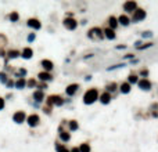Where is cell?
Masks as SVG:
<instances>
[{
  "label": "cell",
  "instance_id": "cell-20",
  "mask_svg": "<svg viewBox=\"0 0 158 152\" xmlns=\"http://www.w3.org/2000/svg\"><path fill=\"white\" fill-rule=\"evenodd\" d=\"M130 91V84L128 83V82H125V83L121 84V93H123V94H128Z\"/></svg>",
  "mask_w": 158,
  "mask_h": 152
},
{
  "label": "cell",
  "instance_id": "cell-37",
  "mask_svg": "<svg viewBox=\"0 0 158 152\" xmlns=\"http://www.w3.org/2000/svg\"><path fill=\"white\" fill-rule=\"evenodd\" d=\"M33 40H35V33H31L28 36V42H33Z\"/></svg>",
  "mask_w": 158,
  "mask_h": 152
},
{
  "label": "cell",
  "instance_id": "cell-17",
  "mask_svg": "<svg viewBox=\"0 0 158 152\" xmlns=\"http://www.w3.org/2000/svg\"><path fill=\"white\" fill-rule=\"evenodd\" d=\"M100 101H101V104H108V102L111 101V94L110 93H107V91L103 93V94L100 95Z\"/></svg>",
  "mask_w": 158,
  "mask_h": 152
},
{
  "label": "cell",
  "instance_id": "cell-40",
  "mask_svg": "<svg viewBox=\"0 0 158 152\" xmlns=\"http://www.w3.org/2000/svg\"><path fill=\"white\" fill-rule=\"evenodd\" d=\"M140 75H142L143 78H146V76L148 75V71H146V69H144V71H142V72H140Z\"/></svg>",
  "mask_w": 158,
  "mask_h": 152
},
{
  "label": "cell",
  "instance_id": "cell-13",
  "mask_svg": "<svg viewBox=\"0 0 158 152\" xmlns=\"http://www.w3.org/2000/svg\"><path fill=\"white\" fill-rule=\"evenodd\" d=\"M21 55H22V58H25V60H29V58H32V55H33V51H32V48L26 47V48H24V50H22Z\"/></svg>",
  "mask_w": 158,
  "mask_h": 152
},
{
  "label": "cell",
  "instance_id": "cell-29",
  "mask_svg": "<svg viewBox=\"0 0 158 152\" xmlns=\"http://www.w3.org/2000/svg\"><path fill=\"white\" fill-rule=\"evenodd\" d=\"M107 90H108V91H115L116 90V83H110L108 86H107ZM108 91H107V93H108Z\"/></svg>",
  "mask_w": 158,
  "mask_h": 152
},
{
  "label": "cell",
  "instance_id": "cell-18",
  "mask_svg": "<svg viewBox=\"0 0 158 152\" xmlns=\"http://www.w3.org/2000/svg\"><path fill=\"white\" fill-rule=\"evenodd\" d=\"M33 98H35V101H37V102L43 101V98H44V94H43V91H40V90L35 91V93H33Z\"/></svg>",
  "mask_w": 158,
  "mask_h": 152
},
{
  "label": "cell",
  "instance_id": "cell-36",
  "mask_svg": "<svg viewBox=\"0 0 158 152\" xmlns=\"http://www.w3.org/2000/svg\"><path fill=\"white\" fill-rule=\"evenodd\" d=\"M4 44H6V37L0 35V46H4Z\"/></svg>",
  "mask_w": 158,
  "mask_h": 152
},
{
  "label": "cell",
  "instance_id": "cell-3",
  "mask_svg": "<svg viewBox=\"0 0 158 152\" xmlns=\"http://www.w3.org/2000/svg\"><path fill=\"white\" fill-rule=\"evenodd\" d=\"M64 104V100L60 97V95H50L47 98V106H53V105H56V106H61Z\"/></svg>",
  "mask_w": 158,
  "mask_h": 152
},
{
  "label": "cell",
  "instance_id": "cell-33",
  "mask_svg": "<svg viewBox=\"0 0 158 152\" xmlns=\"http://www.w3.org/2000/svg\"><path fill=\"white\" fill-rule=\"evenodd\" d=\"M122 67H125V64H118V65H112V67H110V68H108V71H112V69H115V68H122Z\"/></svg>",
  "mask_w": 158,
  "mask_h": 152
},
{
  "label": "cell",
  "instance_id": "cell-1",
  "mask_svg": "<svg viewBox=\"0 0 158 152\" xmlns=\"http://www.w3.org/2000/svg\"><path fill=\"white\" fill-rule=\"evenodd\" d=\"M97 100H99V91H97V89H89L83 95V102L86 105L93 104Z\"/></svg>",
  "mask_w": 158,
  "mask_h": 152
},
{
  "label": "cell",
  "instance_id": "cell-15",
  "mask_svg": "<svg viewBox=\"0 0 158 152\" xmlns=\"http://www.w3.org/2000/svg\"><path fill=\"white\" fill-rule=\"evenodd\" d=\"M37 78L40 79V80H43V82H49V80L53 79V76L49 72H40V74L37 75Z\"/></svg>",
  "mask_w": 158,
  "mask_h": 152
},
{
  "label": "cell",
  "instance_id": "cell-9",
  "mask_svg": "<svg viewBox=\"0 0 158 152\" xmlns=\"http://www.w3.org/2000/svg\"><path fill=\"white\" fill-rule=\"evenodd\" d=\"M26 24H28V26H29V28H32V29H40V28H42V24H40V21H39V20H36V18H31V20H28V22H26Z\"/></svg>",
  "mask_w": 158,
  "mask_h": 152
},
{
  "label": "cell",
  "instance_id": "cell-11",
  "mask_svg": "<svg viewBox=\"0 0 158 152\" xmlns=\"http://www.w3.org/2000/svg\"><path fill=\"white\" fill-rule=\"evenodd\" d=\"M103 35H104V37H107V39H110V40H114L115 39V32L112 31V29H110V28H105L104 31H103Z\"/></svg>",
  "mask_w": 158,
  "mask_h": 152
},
{
  "label": "cell",
  "instance_id": "cell-14",
  "mask_svg": "<svg viewBox=\"0 0 158 152\" xmlns=\"http://www.w3.org/2000/svg\"><path fill=\"white\" fill-rule=\"evenodd\" d=\"M118 22H119L121 25H123V26H128L129 25V22H130V20H129V17L128 15L122 14V15H119V18H118Z\"/></svg>",
  "mask_w": 158,
  "mask_h": 152
},
{
  "label": "cell",
  "instance_id": "cell-25",
  "mask_svg": "<svg viewBox=\"0 0 158 152\" xmlns=\"http://www.w3.org/2000/svg\"><path fill=\"white\" fill-rule=\"evenodd\" d=\"M18 18H20V15H18V13H17V11H13V13L10 14L11 22H17V21H18Z\"/></svg>",
  "mask_w": 158,
  "mask_h": 152
},
{
  "label": "cell",
  "instance_id": "cell-24",
  "mask_svg": "<svg viewBox=\"0 0 158 152\" xmlns=\"http://www.w3.org/2000/svg\"><path fill=\"white\" fill-rule=\"evenodd\" d=\"M79 151H80V152H90L89 144H87V142H83V144L79 147Z\"/></svg>",
  "mask_w": 158,
  "mask_h": 152
},
{
  "label": "cell",
  "instance_id": "cell-5",
  "mask_svg": "<svg viewBox=\"0 0 158 152\" xmlns=\"http://www.w3.org/2000/svg\"><path fill=\"white\" fill-rule=\"evenodd\" d=\"M64 26H65L68 31H75L76 26H78V22L75 21L74 18H65V20H64Z\"/></svg>",
  "mask_w": 158,
  "mask_h": 152
},
{
  "label": "cell",
  "instance_id": "cell-22",
  "mask_svg": "<svg viewBox=\"0 0 158 152\" xmlns=\"http://www.w3.org/2000/svg\"><path fill=\"white\" fill-rule=\"evenodd\" d=\"M7 55H8V58H17L21 55V53L18 51V50H10V51L7 53Z\"/></svg>",
  "mask_w": 158,
  "mask_h": 152
},
{
  "label": "cell",
  "instance_id": "cell-2",
  "mask_svg": "<svg viewBox=\"0 0 158 152\" xmlns=\"http://www.w3.org/2000/svg\"><path fill=\"white\" fill-rule=\"evenodd\" d=\"M87 36L92 39V40H101L104 35H103V31H101L100 28H92L87 33Z\"/></svg>",
  "mask_w": 158,
  "mask_h": 152
},
{
  "label": "cell",
  "instance_id": "cell-39",
  "mask_svg": "<svg viewBox=\"0 0 158 152\" xmlns=\"http://www.w3.org/2000/svg\"><path fill=\"white\" fill-rule=\"evenodd\" d=\"M7 87H13V86H14V82H13V80H7Z\"/></svg>",
  "mask_w": 158,
  "mask_h": 152
},
{
  "label": "cell",
  "instance_id": "cell-38",
  "mask_svg": "<svg viewBox=\"0 0 158 152\" xmlns=\"http://www.w3.org/2000/svg\"><path fill=\"white\" fill-rule=\"evenodd\" d=\"M3 108H4V100H3V98L0 97V111L3 109Z\"/></svg>",
  "mask_w": 158,
  "mask_h": 152
},
{
  "label": "cell",
  "instance_id": "cell-41",
  "mask_svg": "<svg viewBox=\"0 0 158 152\" xmlns=\"http://www.w3.org/2000/svg\"><path fill=\"white\" fill-rule=\"evenodd\" d=\"M39 87H40V91L44 89H47V86H46V83H42V84H39Z\"/></svg>",
  "mask_w": 158,
  "mask_h": 152
},
{
  "label": "cell",
  "instance_id": "cell-16",
  "mask_svg": "<svg viewBox=\"0 0 158 152\" xmlns=\"http://www.w3.org/2000/svg\"><path fill=\"white\" fill-rule=\"evenodd\" d=\"M40 65H42L43 68L46 69V72H47V71H51L53 67H54V65H53V62H51V61H49V60H43L42 62H40Z\"/></svg>",
  "mask_w": 158,
  "mask_h": 152
},
{
  "label": "cell",
  "instance_id": "cell-7",
  "mask_svg": "<svg viewBox=\"0 0 158 152\" xmlns=\"http://www.w3.org/2000/svg\"><path fill=\"white\" fill-rule=\"evenodd\" d=\"M137 86L142 90H144V91H147V90L151 89V83H150V80H147V79H140V80H137Z\"/></svg>",
  "mask_w": 158,
  "mask_h": 152
},
{
  "label": "cell",
  "instance_id": "cell-31",
  "mask_svg": "<svg viewBox=\"0 0 158 152\" xmlns=\"http://www.w3.org/2000/svg\"><path fill=\"white\" fill-rule=\"evenodd\" d=\"M130 83H137V76L136 75H130V76H129V84Z\"/></svg>",
  "mask_w": 158,
  "mask_h": 152
},
{
  "label": "cell",
  "instance_id": "cell-44",
  "mask_svg": "<svg viewBox=\"0 0 158 152\" xmlns=\"http://www.w3.org/2000/svg\"><path fill=\"white\" fill-rule=\"evenodd\" d=\"M125 58H126V60H128V58L130 60V58H133V54H128V55H125Z\"/></svg>",
  "mask_w": 158,
  "mask_h": 152
},
{
  "label": "cell",
  "instance_id": "cell-19",
  "mask_svg": "<svg viewBox=\"0 0 158 152\" xmlns=\"http://www.w3.org/2000/svg\"><path fill=\"white\" fill-rule=\"evenodd\" d=\"M108 24H110V29H115L116 26H118V20H116L115 17H110L108 18Z\"/></svg>",
  "mask_w": 158,
  "mask_h": 152
},
{
  "label": "cell",
  "instance_id": "cell-4",
  "mask_svg": "<svg viewBox=\"0 0 158 152\" xmlns=\"http://www.w3.org/2000/svg\"><path fill=\"white\" fill-rule=\"evenodd\" d=\"M144 18H146V11L143 10V8H136V10L133 11L132 20L135 22H140V21H143Z\"/></svg>",
  "mask_w": 158,
  "mask_h": 152
},
{
  "label": "cell",
  "instance_id": "cell-12",
  "mask_svg": "<svg viewBox=\"0 0 158 152\" xmlns=\"http://www.w3.org/2000/svg\"><path fill=\"white\" fill-rule=\"evenodd\" d=\"M123 8H125V11H135L137 8V3L136 1H126L123 4Z\"/></svg>",
  "mask_w": 158,
  "mask_h": 152
},
{
  "label": "cell",
  "instance_id": "cell-30",
  "mask_svg": "<svg viewBox=\"0 0 158 152\" xmlns=\"http://www.w3.org/2000/svg\"><path fill=\"white\" fill-rule=\"evenodd\" d=\"M0 82L1 83H7V75L4 72H0Z\"/></svg>",
  "mask_w": 158,
  "mask_h": 152
},
{
  "label": "cell",
  "instance_id": "cell-23",
  "mask_svg": "<svg viewBox=\"0 0 158 152\" xmlns=\"http://www.w3.org/2000/svg\"><path fill=\"white\" fill-rule=\"evenodd\" d=\"M60 138L63 140V141H69V138H71V136H69V133H67V131H60Z\"/></svg>",
  "mask_w": 158,
  "mask_h": 152
},
{
  "label": "cell",
  "instance_id": "cell-43",
  "mask_svg": "<svg viewBox=\"0 0 158 152\" xmlns=\"http://www.w3.org/2000/svg\"><path fill=\"white\" fill-rule=\"evenodd\" d=\"M69 152H80V151H79V148H72Z\"/></svg>",
  "mask_w": 158,
  "mask_h": 152
},
{
  "label": "cell",
  "instance_id": "cell-42",
  "mask_svg": "<svg viewBox=\"0 0 158 152\" xmlns=\"http://www.w3.org/2000/svg\"><path fill=\"white\" fill-rule=\"evenodd\" d=\"M116 48H118V50H123V48H126V46H123V44H122V46H116Z\"/></svg>",
  "mask_w": 158,
  "mask_h": 152
},
{
  "label": "cell",
  "instance_id": "cell-32",
  "mask_svg": "<svg viewBox=\"0 0 158 152\" xmlns=\"http://www.w3.org/2000/svg\"><path fill=\"white\" fill-rule=\"evenodd\" d=\"M28 87H35V86H36V80H35V79H31V80H28Z\"/></svg>",
  "mask_w": 158,
  "mask_h": 152
},
{
  "label": "cell",
  "instance_id": "cell-28",
  "mask_svg": "<svg viewBox=\"0 0 158 152\" xmlns=\"http://www.w3.org/2000/svg\"><path fill=\"white\" fill-rule=\"evenodd\" d=\"M56 149H57V152H69L67 148L64 147V145H60V144H57V145H56Z\"/></svg>",
  "mask_w": 158,
  "mask_h": 152
},
{
  "label": "cell",
  "instance_id": "cell-6",
  "mask_svg": "<svg viewBox=\"0 0 158 152\" xmlns=\"http://www.w3.org/2000/svg\"><path fill=\"white\" fill-rule=\"evenodd\" d=\"M26 119V115H25V112H22V111H18V112H16L14 113V116H13V120L16 122V123H22V122H25Z\"/></svg>",
  "mask_w": 158,
  "mask_h": 152
},
{
  "label": "cell",
  "instance_id": "cell-8",
  "mask_svg": "<svg viewBox=\"0 0 158 152\" xmlns=\"http://www.w3.org/2000/svg\"><path fill=\"white\" fill-rule=\"evenodd\" d=\"M26 122H28V125L31 127H36L37 125H39V122H40V119H39V116L37 115H29L28 116V119H26Z\"/></svg>",
  "mask_w": 158,
  "mask_h": 152
},
{
  "label": "cell",
  "instance_id": "cell-35",
  "mask_svg": "<svg viewBox=\"0 0 158 152\" xmlns=\"http://www.w3.org/2000/svg\"><path fill=\"white\" fill-rule=\"evenodd\" d=\"M153 36V33L150 31H146V32H143V37H151Z\"/></svg>",
  "mask_w": 158,
  "mask_h": 152
},
{
  "label": "cell",
  "instance_id": "cell-27",
  "mask_svg": "<svg viewBox=\"0 0 158 152\" xmlns=\"http://www.w3.org/2000/svg\"><path fill=\"white\" fill-rule=\"evenodd\" d=\"M69 129H71L72 131L78 130V122H76V120H71V122H69Z\"/></svg>",
  "mask_w": 158,
  "mask_h": 152
},
{
  "label": "cell",
  "instance_id": "cell-26",
  "mask_svg": "<svg viewBox=\"0 0 158 152\" xmlns=\"http://www.w3.org/2000/svg\"><path fill=\"white\" fill-rule=\"evenodd\" d=\"M17 78H20V79H22L24 76L26 75V69H24V68H21V69H18V72H17Z\"/></svg>",
  "mask_w": 158,
  "mask_h": 152
},
{
  "label": "cell",
  "instance_id": "cell-10",
  "mask_svg": "<svg viewBox=\"0 0 158 152\" xmlns=\"http://www.w3.org/2000/svg\"><path fill=\"white\" fill-rule=\"evenodd\" d=\"M78 89H79V84H76V83H74V84H69L68 87H67V90H65V93L71 97V95H74L76 91H78Z\"/></svg>",
  "mask_w": 158,
  "mask_h": 152
},
{
  "label": "cell",
  "instance_id": "cell-34",
  "mask_svg": "<svg viewBox=\"0 0 158 152\" xmlns=\"http://www.w3.org/2000/svg\"><path fill=\"white\" fill-rule=\"evenodd\" d=\"M151 46H153V43H146V44L140 46V47H139V50H144V48H148V47H151Z\"/></svg>",
  "mask_w": 158,
  "mask_h": 152
},
{
  "label": "cell",
  "instance_id": "cell-21",
  "mask_svg": "<svg viewBox=\"0 0 158 152\" xmlns=\"http://www.w3.org/2000/svg\"><path fill=\"white\" fill-rule=\"evenodd\" d=\"M25 84H26V80L24 78L18 79V80L16 82V87H17V89H24V87H25Z\"/></svg>",
  "mask_w": 158,
  "mask_h": 152
}]
</instances>
